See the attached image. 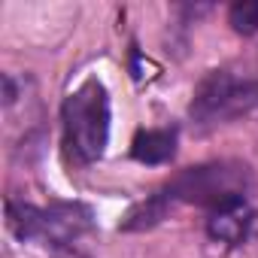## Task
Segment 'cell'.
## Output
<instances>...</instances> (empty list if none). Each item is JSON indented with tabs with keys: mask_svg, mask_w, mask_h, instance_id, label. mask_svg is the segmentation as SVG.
<instances>
[{
	"mask_svg": "<svg viewBox=\"0 0 258 258\" xmlns=\"http://www.w3.org/2000/svg\"><path fill=\"white\" fill-rule=\"evenodd\" d=\"M91 213L82 204H52L46 210L22 201H7V228L25 240L52 252H73L91 234Z\"/></svg>",
	"mask_w": 258,
	"mask_h": 258,
	"instance_id": "6da1fadb",
	"label": "cell"
},
{
	"mask_svg": "<svg viewBox=\"0 0 258 258\" xmlns=\"http://www.w3.org/2000/svg\"><path fill=\"white\" fill-rule=\"evenodd\" d=\"M64 118V146L79 164H91L103 155L109 140V97L103 82L85 79L67 94L61 106Z\"/></svg>",
	"mask_w": 258,
	"mask_h": 258,
	"instance_id": "7a4b0ae2",
	"label": "cell"
},
{
	"mask_svg": "<svg viewBox=\"0 0 258 258\" xmlns=\"http://www.w3.org/2000/svg\"><path fill=\"white\" fill-rule=\"evenodd\" d=\"M249 191H252V170L240 161H210L185 167L164 185V198L170 204L182 201L207 210H219L234 201H249Z\"/></svg>",
	"mask_w": 258,
	"mask_h": 258,
	"instance_id": "3957f363",
	"label": "cell"
},
{
	"mask_svg": "<svg viewBox=\"0 0 258 258\" xmlns=\"http://www.w3.org/2000/svg\"><path fill=\"white\" fill-rule=\"evenodd\" d=\"M252 109H258V79H240L231 70H210L198 82L188 106L191 121L204 131L249 115Z\"/></svg>",
	"mask_w": 258,
	"mask_h": 258,
	"instance_id": "277c9868",
	"label": "cell"
},
{
	"mask_svg": "<svg viewBox=\"0 0 258 258\" xmlns=\"http://www.w3.org/2000/svg\"><path fill=\"white\" fill-rule=\"evenodd\" d=\"M255 219H258V213L249 207V201H234V204H225L219 210H210L207 234L216 243L240 246V243L249 240V234L255 228Z\"/></svg>",
	"mask_w": 258,
	"mask_h": 258,
	"instance_id": "5b68a950",
	"label": "cell"
},
{
	"mask_svg": "<svg viewBox=\"0 0 258 258\" xmlns=\"http://www.w3.org/2000/svg\"><path fill=\"white\" fill-rule=\"evenodd\" d=\"M131 155L140 164H164L176 155V127H149L134 137Z\"/></svg>",
	"mask_w": 258,
	"mask_h": 258,
	"instance_id": "8992f818",
	"label": "cell"
},
{
	"mask_svg": "<svg viewBox=\"0 0 258 258\" xmlns=\"http://www.w3.org/2000/svg\"><path fill=\"white\" fill-rule=\"evenodd\" d=\"M167 210H170V201L164 198V191H158V195H152L149 201L137 204L131 213H127V219L121 222V228H124V231H143V228H152V225H158V222L167 216Z\"/></svg>",
	"mask_w": 258,
	"mask_h": 258,
	"instance_id": "52a82bcc",
	"label": "cell"
},
{
	"mask_svg": "<svg viewBox=\"0 0 258 258\" xmlns=\"http://www.w3.org/2000/svg\"><path fill=\"white\" fill-rule=\"evenodd\" d=\"M228 22L237 34H255L258 31V0H240L228 10Z\"/></svg>",
	"mask_w": 258,
	"mask_h": 258,
	"instance_id": "ba28073f",
	"label": "cell"
}]
</instances>
